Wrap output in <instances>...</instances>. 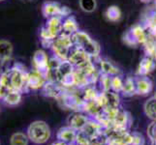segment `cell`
Segmentation results:
<instances>
[{
    "mask_svg": "<svg viewBox=\"0 0 156 145\" xmlns=\"http://www.w3.org/2000/svg\"><path fill=\"white\" fill-rule=\"evenodd\" d=\"M29 140L35 144H44L51 139V131L45 121L37 120L32 122L26 131Z\"/></svg>",
    "mask_w": 156,
    "mask_h": 145,
    "instance_id": "obj_1",
    "label": "cell"
},
{
    "mask_svg": "<svg viewBox=\"0 0 156 145\" xmlns=\"http://www.w3.org/2000/svg\"><path fill=\"white\" fill-rule=\"evenodd\" d=\"M89 118L80 111H75L67 118V126L80 132L87 124Z\"/></svg>",
    "mask_w": 156,
    "mask_h": 145,
    "instance_id": "obj_4",
    "label": "cell"
},
{
    "mask_svg": "<svg viewBox=\"0 0 156 145\" xmlns=\"http://www.w3.org/2000/svg\"><path fill=\"white\" fill-rule=\"evenodd\" d=\"M14 47L7 40H0V62L12 58Z\"/></svg>",
    "mask_w": 156,
    "mask_h": 145,
    "instance_id": "obj_10",
    "label": "cell"
},
{
    "mask_svg": "<svg viewBox=\"0 0 156 145\" xmlns=\"http://www.w3.org/2000/svg\"><path fill=\"white\" fill-rule=\"evenodd\" d=\"M121 92L126 96L133 95L136 93V84L134 83L132 79L128 78L123 82V88Z\"/></svg>",
    "mask_w": 156,
    "mask_h": 145,
    "instance_id": "obj_17",
    "label": "cell"
},
{
    "mask_svg": "<svg viewBox=\"0 0 156 145\" xmlns=\"http://www.w3.org/2000/svg\"><path fill=\"white\" fill-rule=\"evenodd\" d=\"M62 9L58 7V5L56 3H52L49 2L46 3L44 6H43V14H44L45 17H55V15L61 14Z\"/></svg>",
    "mask_w": 156,
    "mask_h": 145,
    "instance_id": "obj_14",
    "label": "cell"
},
{
    "mask_svg": "<svg viewBox=\"0 0 156 145\" xmlns=\"http://www.w3.org/2000/svg\"><path fill=\"white\" fill-rule=\"evenodd\" d=\"M147 136L153 145L156 144V121H152L147 127Z\"/></svg>",
    "mask_w": 156,
    "mask_h": 145,
    "instance_id": "obj_18",
    "label": "cell"
},
{
    "mask_svg": "<svg viewBox=\"0 0 156 145\" xmlns=\"http://www.w3.org/2000/svg\"><path fill=\"white\" fill-rule=\"evenodd\" d=\"M90 3H95L94 0H87V2H85V5H83V7L84 10H87V11H91L94 7L95 5H90Z\"/></svg>",
    "mask_w": 156,
    "mask_h": 145,
    "instance_id": "obj_22",
    "label": "cell"
},
{
    "mask_svg": "<svg viewBox=\"0 0 156 145\" xmlns=\"http://www.w3.org/2000/svg\"><path fill=\"white\" fill-rule=\"evenodd\" d=\"M136 93L139 95H147L152 89L150 80L146 78H141L136 81Z\"/></svg>",
    "mask_w": 156,
    "mask_h": 145,
    "instance_id": "obj_12",
    "label": "cell"
},
{
    "mask_svg": "<svg viewBox=\"0 0 156 145\" xmlns=\"http://www.w3.org/2000/svg\"><path fill=\"white\" fill-rule=\"evenodd\" d=\"M67 143L63 142V141H60V140H56L55 142H53L51 145H66Z\"/></svg>",
    "mask_w": 156,
    "mask_h": 145,
    "instance_id": "obj_23",
    "label": "cell"
},
{
    "mask_svg": "<svg viewBox=\"0 0 156 145\" xmlns=\"http://www.w3.org/2000/svg\"><path fill=\"white\" fill-rule=\"evenodd\" d=\"M108 143H109V136H107L105 131L90 138V145H108Z\"/></svg>",
    "mask_w": 156,
    "mask_h": 145,
    "instance_id": "obj_16",
    "label": "cell"
},
{
    "mask_svg": "<svg viewBox=\"0 0 156 145\" xmlns=\"http://www.w3.org/2000/svg\"><path fill=\"white\" fill-rule=\"evenodd\" d=\"M104 109H118L119 107V96L115 91H105L102 93Z\"/></svg>",
    "mask_w": 156,
    "mask_h": 145,
    "instance_id": "obj_8",
    "label": "cell"
},
{
    "mask_svg": "<svg viewBox=\"0 0 156 145\" xmlns=\"http://www.w3.org/2000/svg\"><path fill=\"white\" fill-rule=\"evenodd\" d=\"M144 114L147 115V118H149L151 121H156V98L148 99L144 105Z\"/></svg>",
    "mask_w": 156,
    "mask_h": 145,
    "instance_id": "obj_13",
    "label": "cell"
},
{
    "mask_svg": "<svg viewBox=\"0 0 156 145\" xmlns=\"http://www.w3.org/2000/svg\"><path fill=\"white\" fill-rule=\"evenodd\" d=\"M154 97H155V98H156V93H155V95H154Z\"/></svg>",
    "mask_w": 156,
    "mask_h": 145,
    "instance_id": "obj_26",
    "label": "cell"
},
{
    "mask_svg": "<svg viewBox=\"0 0 156 145\" xmlns=\"http://www.w3.org/2000/svg\"><path fill=\"white\" fill-rule=\"evenodd\" d=\"M130 126H131L130 115H129V113H127L125 110L119 109L117 111L116 115L114 117V119L112 121L111 127L122 129V130H129V129H130Z\"/></svg>",
    "mask_w": 156,
    "mask_h": 145,
    "instance_id": "obj_5",
    "label": "cell"
},
{
    "mask_svg": "<svg viewBox=\"0 0 156 145\" xmlns=\"http://www.w3.org/2000/svg\"><path fill=\"white\" fill-rule=\"evenodd\" d=\"M103 131H105L103 126H102L98 121H96L95 119L92 118V119L88 120L87 124L84 126V128L80 132L83 133L84 135L90 139L91 137H93L94 136L97 135V133L103 132Z\"/></svg>",
    "mask_w": 156,
    "mask_h": 145,
    "instance_id": "obj_9",
    "label": "cell"
},
{
    "mask_svg": "<svg viewBox=\"0 0 156 145\" xmlns=\"http://www.w3.org/2000/svg\"><path fill=\"white\" fill-rule=\"evenodd\" d=\"M21 93L20 91H18V90H10L9 92L3 97V102L7 105H10V106H15V105H18L20 101H21Z\"/></svg>",
    "mask_w": 156,
    "mask_h": 145,
    "instance_id": "obj_11",
    "label": "cell"
},
{
    "mask_svg": "<svg viewBox=\"0 0 156 145\" xmlns=\"http://www.w3.org/2000/svg\"><path fill=\"white\" fill-rule=\"evenodd\" d=\"M132 135H133L132 145H144L146 144V139H144L142 133H140L138 132H132Z\"/></svg>",
    "mask_w": 156,
    "mask_h": 145,
    "instance_id": "obj_20",
    "label": "cell"
},
{
    "mask_svg": "<svg viewBox=\"0 0 156 145\" xmlns=\"http://www.w3.org/2000/svg\"><path fill=\"white\" fill-rule=\"evenodd\" d=\"M1 1H5V0H0V2H1Z\"/></svg>",
    "mask_w": 156,
    "mask_h": 145,
    "instance_id": "obj_25",
    "label": "cell"
},
{
    "mask_svg": "<svg viewBox=\"0 0 156 145\" xmlns=\"http://www.w3.org/2000/svg\"><path fill=\"white\" fill-rule=\"evenodd\" d=\"M111 88L116 93L117 92H121L122 88H123V81L118 77H115L114 78H112Z\"/></svg>",
    "mask_w": 156,
    "mask_h": 145,
    "instance_id": "obj_19",
    "label": "cell"
},
{
    "mask_svg": "<svg viewBox=\"0 0 156 145\" xmlns=\"http://www.w3.org/2000/svg\"><path fill=\"white\" fill-rule=\"evenodd\" d=\"M47 78L36 70L27 73L26 78V90H39L44 87Z\"/></svg>",
    "mask_w": 156,
    "mask_h": 145,
    "instance_id": "obj_3",
    "label": "cell"
},
{
    "mask_svg": "<svg viewBox=\"0 0 156 145\" xmlns=\"http://www.w3.org/2000/svg\"><path fill=\"white\" fill-rule=\"evenodd\" d=\"M76 144L77 145H90V139L85 136L83 133L79 132L77 139H76Z\"/></svg>",
    "mask_w": 156,
    "mask_h": 145,
    "instance_id": "obj_21",
    "label": "cell"
},
{
    "mask_svg": "<svg viewBox=\"0 0 156 145\" xmlns=\"http://www.w3.org/2000/svg\"><path fill=\"white\" fill-rule=\"evenodd\" d=\"M78 133H79V132L75 130V129L69 127V126H66V127L59 129L56 133V138H57V140L63 141L67 144L75 143L76 142L77 136H78Z\"/></svg>",
    "mask_w": 156,
    "mask_h": 145,
    "instance_id": "obj_7",
    "label": "cell"
},
{
    "mask_svg": "<svg viewBox=\"0 0 156 145\" xmlns=\"http://www.w3.org/2000/svg\"><path fill=\"white\" fill-rule=\"evenodd\" d=\"M0 99H2V96H1V91H0Z\"/></svg>",
    "mask_w": 156,
    "mask_h": 145,
    "instance_id": "obj_24",
    "label": "cell"
},
{
    "mask_svg": "<svg viewBox=\"0 0 156 145\" xmlns=\"http://www.w3.org/2000/svg\"><path fill=\"white\" fill-rule=\"evenodd\" d=\"M32 63H33L34 70H36L37 72H39L46 78H48L50 60H49V58H48V55L46 54V52L43 50L35 51L33 58H32Z\"/></svg>",
    "mask_w": 156,
    "mask_h": 145,
    "instance_id": "obj_2",
    "label": "cell"
},
{
    "mask_svg": "<svg viewBox=\"0 0 156 145\" xmlns=\"http://www.w3.org/2000/svg\"><path fill=\"white\" fill-rule=\"evenodd\" d=\"M58 81H52V80H47L44 87L42 88L43 94L50 98L59 99L64 94V90L60 83H57Z\"/></svg>",
    "mask_w": 156,
    "mask_h": 145,
    "instance_id": "obj_6",
    "label": "cell"
},
{
    "mask_svg": "<svg viewBox=\"0 0 156 145\" xmlns=\"http://www.w3.org/2000/svg\"><path fill=\"white\" fill-rule=\"evenodd\" d=\"M154 145H156V144H154Z\"/></svg>",
    "mask_w": 156,
    "mask_h": 145,
    "instance_id": "obj_27",
    "label": "cell"
},
{
    "mask_svg": "<svg viewBox=\"0 0 156 145\" xmlns=\"http://www.w3.org/2000/svg\"><path fill=\"white\" fill-rule=\"evenodd\" d=\"M29 138L26 133H15L10 138L11 145H28Z\"/></svg>",
    "mask_w": 156,
    "mask_h": 145,
    "instance_id": "obj_15",
    "label": "cell"
}]
</instances>
